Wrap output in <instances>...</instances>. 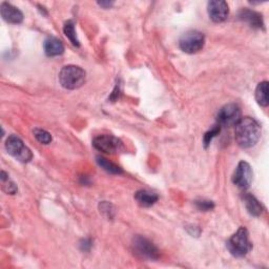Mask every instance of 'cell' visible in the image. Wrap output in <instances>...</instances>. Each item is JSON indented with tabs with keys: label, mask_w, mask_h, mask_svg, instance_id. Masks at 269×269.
Instances as JSON below:
<instances>
[{
	"label": "cell",
	"mask_w": 269,
	"mask_h": 269,
	"mask_svg": "<svg viewBox=\"0 0 269 269\" xmlns=\"http://www.w3.org/2000/svg\"><path fill=\"white\" fill-rule=\"evenodd\" d=\"M234 137L238 145L242 148L255 146L261 137V126L253 118H241L236 124Z\"/></svg>",
	"instance_id": "obj_1"
},
{
	"label": "cell",
	"mask_w": 269,
	"mask_h": 269,
	"mask_svg": "<svg viewBox=\"0 0 269 269\" xmlns=\"http://www.w3.org/2000/svg\"><path fill=\"white\" fill-rule=\"evenodd\" d=\"M226 246L231 255L237 258L246 256L252 248L247 229L245 227L239 228L238 231L230 237Z\"/></svg>",
	"instance_id": "obj_2"
},
{
	"label": "cell",
	"mask_w": 269,
	"mask_h": 269,
	"mask_svg": "<svg viewBox=\"0 0 269 269\" xmlns=\"http://www.w3.org/2000/svg\"><path fill=\"white\" fill-rule=\"evenodd\" d=\"M86 74L77 65H66L59 74V81L66 89H77L85 82Z\"/></svg>",
	"instance_id": "obj_3"
},
{
	"label": "cell",
	"mask_w": 269,
	"mask_h": 269,
	"mask_svg": "<svg viewBox=\"0 0 269 269\" xmlns=\"http://www.w3.org/2000/svg\"><path fill=\"white\" fill-rule=\"evenodd\" d=\"M132 247L134 253L143 259L155 261L159 259L160 251L158 247L148 239L142 236H136L132 239Z\"/></svg>",
	"instance_id": "obj_4"
},
{
	"label": "cell",
	"mask_w": 269,
	"mask_h": 269,
	"mask_svg": "<svg viewBox=\"0 0 269 269\" xmlns=\"http://www.w3.org/2000/svg\"><path fill=\"white\" fill-rule=\"evenodd\" d=\"M6 148L11 156L20 162H29L33 158V154L29 151V148L24 145L23 141L19 137L14 136V134L7 139Z\"/></svg>",
	"instance_id": "obj_5"
},
{
	"label": "cell",
	"mask_w": 269,
	"mask_h": 269,
	"mask_svg": "<svg viewBox=\"0 0 269 269\" xmlns=\"http://www.w3.org/2000/svg\"><path fill=\"white\" fill-rule=\"evenodd\" d=\"M205 43V37L201 32L189 31L182 35L179 41V47L187 54H195L200 52Z\"/></svg>",
	"instance_id": "obj_6"
},
{
	"label": "cell",
	"mask_w": 269,
	"mask_h": 269,
	"mask_svg": "<svg viewBox=\"0 0 269 269\" xmlns=\"http://www.w3.org/2000/svg\"><path fill=\"white\" fill-rule=\"evenodd\" d=\"M93 145L99 152L109 155L117 154L123 149L122 141L114 136H111V134H100V136H97L93 140Z\"/></svg>",
	"instance_id": "obj_7"
},
{
	"label": "cell",
	"mask_w": 269,
	"mask_h": 269,
	"mask_svg": "<svg viewBox=\"0 0 269 269\" xmlns=\"http://www.w3.org/2000/svg\"><path fill=\"white\" fill-rule=\"evenodd\" d=\"M217 119L220 126H233L241 119V110L234 103L226 104L219 111Z\"/></svg>",
	"instance_id": "obj_8"
},
{
	"label": "cell",
	"mask_w": 269,
	"mask_h": 269,
	"mask_svg": "<svg viewBox=\"0 0 269 269\" xmlns=\"http://www.w3.org/2000/svg\"><path fill=\"white\" fill-rule=\"evenodd\" d=\"M232 182L242 189L249 187L252 182V170L247 162L241 161L238 164L236 172L232 176Z\"/></svg>",
	"instance_id": "obj_9"
},
{
	"label": "cell",
	"mask_w": 269,
	"mask_h": 269,
	"mask_svg": "<svg viewBox=\"0 0 269 269\" xmlns=\"http://www.w3.org/2000/svg\"><path fill=\"white\" fill-rule=\"evenodd\" d=\"M228 5L223 0H213L208 3V15L214 22L220 23L225 21L228 17Z\"/></svg>",
	"instance_id": "obj_10"
},
{
	"label": "cell",
	"mask_w": 269,
	"mask_h": 269,
	"mask_svg": "<svg viewBox=\"0 0 269 269\" xmlns=\"http://www.w3.org/2000/svg\"><path fill=\"white\" fill-rule=\"evenodd\" d=\"M0 12H2L3 18L13 24H19L23 20V14L21 13L20 10H18L16 7L12 6L11 4L4 3L0 8Z\"/></svg>",
	"instance_id": "obj_11"
},
{
	"label": "cell",
	"mask_w": 269,
	"mask_h": 269,
	"mask_svg": "<svg viewBox=\"0 0 269 269\" xmlns=\"http://www.w3.org/2000/svg\"><path fill=\"white\" fill-rule=\"evenodd\" d=\"M239 18L241 20L247 22L253 28H263L264 21L262 18V15L255 11H251L248 9H243L239 13Z\"/></svg>",
	"instance_id": "obj_12"
},
{
	"label": "cell",
	"mask_w": 269,
	"mask_h": 269,
	"mask_svg": "<svg viewBox=\"0 0 269 269\" xmlns=\"http://www.w3.org/2000/svg\"><path fill=\"white\" fill-rule=\"evenodd\" d=\"M43 48H44V53H46V55L49 57L60 56L64 52V47L62 42L54 37L48 38L46 41H44Z\"/></svg>",
	"instance_id": "obj_13"
},
{
	"label": "cell",
	"mask_w": 269,
	"mask_h": 269,
	"mask_svg": "<svg viewBox=\"0 0 269 269\" xmlns=\"http://www.w3.org/2000/svg\"><path fill=\"white\" fill-rule=\"evenodd\" d=\"M244 203L246 206L247 212L253 216V217H260L263 212H264V208L262 206V204L257 200L256 197H253L252 195H247L244 196Z\"/></svg>",
	"instance_id": "obj_14"
},
{
	"label": "cell",
	"mask_w": 269,
	"mask_h": 269,
	"mask_svg": "<svg viewBox=\"0 0 269 269\" xmlns=\"http://www.w3.org/2000/svg\"><path fill=\"white\" fill-rule=\"evenodd\" d=\"M134 199L143 207H149L158 201V196L154 192L147 190H139L134 195Z\"/></svg>",
	"instance_id": "obj_15"
},
{
	"label": "cell",
	"mask_w": 269,
	"mask_h": 269,
	"mask_svg": "<svg viewBox=\"0 0 269 269\" xmlns=\"http://www.w3.org/2000/svg\"><path fill=\"white\" fill-rule=\"evenodd\" d=\"M256 100L261 107L266 108L269 104L268 100V82L263 81L259 83L256 89Z\"/></svg>",
	"instance_id": "obj_16"
},
{
	"label": "cell",
	"mask_w": 269,
	"mask_h": 269,
	"mask_svg": "<svg viewBox=\"0 0 269 269\" xmlns=\"http://www.w3.org/2000/svg\"><path fill=\"white\" fill-rule=\"evenodd\" d=\"M96 159H97L98 165H99L101 169H103L106 172H108V173H110V174H114V175H120V174L123 173L122 170H121L120 167L117 166L116 164H114L113 162L109 161L108 159L103 158V157H101V156H98Z\"/></svg>",
	"instance_id": "obj_17"
},
{
	"label": "cell",
	"mask_w": 269,
	"mask_h": 269,
	"mask_svg": "<svg viewBox=\"0 0 269 269\" xmlns=\"http://www.w3.org/2000/svg\"><path fill=\"white\" fill-rule=\"evenodd\" d=\"M63 32L65 34V36L70 39V41L72 42L73 46L75 47H80V43L79 40L77 39V35H76V31H75V25L74 22L69 20L68 22H65L64 27H63Z\"/></svg>",
	"instance_id": "obj_18"
},
{
	"label": "cell",
	"mask_w": 269,
	"mask_h": 269,
	"mask_svg": "<svg viewBox=\"0 0 269 269\" xmlns=\"http://www.w3.org/2000/svg\"><path fill=\"white\" fill-rule=\"evenodd\" d=\"M34 136L38 142L41 144H49L52 141V136L51 133L47 130L41 129V128H36L34 129Z\"/></svg>",
	"instance_id": "obj_19"
},
{
	"label": "cell",
	"mask_w": 269,
	"mask_h": 269,
	"mask_svg": "<svg viewBox=\"0 0 269 269\" xmlns=\"http://www.w3.org/2000/svg\"><path fill=\"white\" fill-rule=\"evenodd\" d=\"M220 130H221V126L218 124V125H215L211 130H208V131L204 134L203 142H204L205 147H207L209 144H211V142L213 141V139L217 136V134H219Z\"/></svg>",
	"instance_id": "obj_20"
},
{
	"label": "cell",
	"mask_w": 269,
	"mask_h": 269,
	"mask_svg": "<svg viewBox=\"0 0 269 269\" xmlns=\"http://www.w3.org/2000/svg\"><path fill=\"white\" fill-rule=\"evenodd\" d=\"M196 206L201 212H208V211H212V209H214L215 204L213 201H209V200H200V201H196Z\"/></svg>",
	"instance_id": "obj_21"
},
{
	"label": "cell",
	"mask_w": 269,
	"mask_h": 269,
	"mask_svg": "<svg viewBox=\"0 0 269 269\" xmlns=\"http://www.w3.org/2000/svg\"><path fill=\"white\" fill-rule=\"evenodd\" d=\"M2 182H3V189L7 193H10V195H14V193L17 191V186L15 185V183L12 182L10 179H7V180H3Z\"/></svg>",
	"instance_id": "obj_22"
},
{
	"label": "cell",
	"mask_w": 269,
	"mask_h": 269,
	"mask_svg": "<svg viewBox=\"0 0 269 269\" xmlns=\"http://www.w3.org/2000/svg\"><path fill=\"white\" fill-rule=\"evenodd\" d=\"M113 205L111 203L108 202H103L102 204H100V209L103 214H107V216L109 218H113V215H111V213H113Z\"/></svg>",
	"instance_id": "obj_23"
},
{
	"label": "cell",
	"mask_w": 269,
	"mask_h": 269,
	"mask_svg": "<svg viewBox=\"0 0 269 269\" xmlns=\"http://www.w3.org/2000/svg\"><path fill=\"white\" fill-rule=\"evenodd\" d=\"M91 246H92V241L89 240V239H85V240H83L81 243V247L83 250H89Z\"/></svg>",
	"instance_id": "obj_24"
},
{
	"label": "cell",
	"mask_w": 269,
	"mask_h": 269,
	"mask_svg": "<svg viewBox=\"0 0 269 269\" xmlns=\"http://www.w3.org/2000/svg\"><path fill=\"white\" fill-rule=\"evenodd\" d=\"M98 5L102 8H106V9H109V8H112L114 6V3L113 2H99Z\"/></svg>",
	"instance_id": "obj_25"
}]
</instances>
